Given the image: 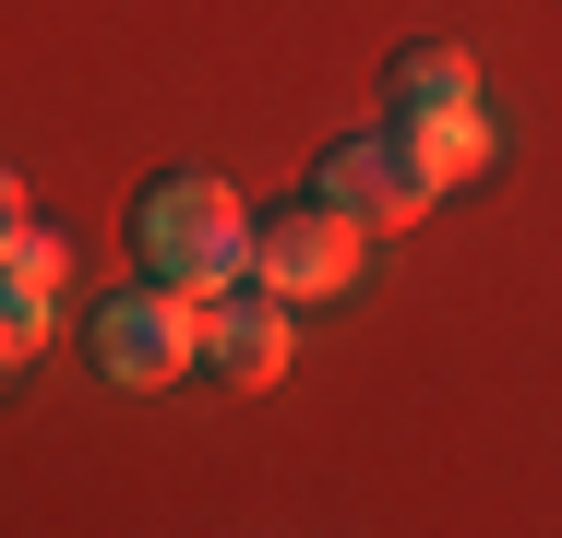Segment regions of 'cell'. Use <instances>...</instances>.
<instances>
[{"mask_svg": "<svg viewBox=\"0 0 562 538\" xmlns=\"http://www.w3.org/2000/svg\"><path fill=\"white\" fill-rule=\"evenodd\" d=\"M312 192H324V204H347L359 227H419V215L443 204V192H431V180H419V168L395 156V132H383V120H371V132H336V144H324Z\"/></svg>", "mask_w": 562, "mask_h": 538, "instance_id": "5b68a950", "label": "cell"}, {"mask_svg": "<svg viewBox=\"0 0 562 538\" xmlns=\"http://www.w3.org/2000/svg\"><path fill=\"white\" fill-rule=\"evenodd\" d=\"M48 300H12V288H0V383H12V371H24V359H36V347H48Z\"/></svg>", "mask_w": 562, "mask_h": 538, "instance_id": "ba28073f", "label": "cell"}, {"mask_svg": "<svg viewBox=\"0 0 562 538\" xmlns=\"http://www.w3.org/2000/svg\"><path fill=\"white\" fill-rule=\"evenodd\" d=\"M85 359L109 371L120 395H156V383L204 371V300L168 288V276H132L109 300H85Z\"/></svg>", "mask_w": 562, "mask_h": 538, "instance_id": "3957f363", "label": "cell"}, {"mask_svg": "<svg viewBox=\"0 0 562 538\" xmlns=\"http://www.w3.org/2000/svg\"><path fill=\"white\" fill-rule=\"evenodd\" d=\"M383 132H395V156L454 192V180H479L491 168V108H479V60L443 48V36H419V48H395L383 60Z\"/></svg>", "mask_w": 562, "mask_h": 538, "instance_id": "7a4b0ae2", "label": "cell"}, {"mask_svg": "<svg viewBox=\"0 0 562 538\" xmlns=\"http://www.w3.org/2000/svg\"><path fill=\"white\" fill-rule=\"evenodd\" d=\"M60 264H72V239H60V227H36V215L0 239V288H12V300H60Z\"/></svg>", "mask_w": 562, "mask_h": 538, "instance_id": "52a82bcc", "label": "cell"}, {"mask_svg": "<svg viewBox=\"0 0 562 538\" xmlns=\"http://www.w3.org/2000/svg\"><path fill=\"white\" fill-rule=\"evenodd\" d=\"M132 264L168 276V288H192V300H216V288L251 276V204L227 192L216 168H156L132 192Z\"/></svg>", "mask_w": 562, "mask_h": 538, "instance_id": "6da1fadb", "label": "cell"}, {"mask_svg": "<svg viewBox=\"0 0 562 538\" xmlns=\"http://www.w3.org/2000/svg\"><path fill=\"white\" fill-rule=\"evenodd\" d=\"M288 347H300V335H288V300H276V288H251V276H239V288L204 300V371H216V383L263 395V383L288 371Z\"/></svg>", "mask_w": 562, "mask_h": 538, "instance_id": "8992f818", "label": "cell"}, {"mask_svg": "<svg viewBox=\"0 0 562 538\" xmlns=\"http://www.w3.org/2000/svg\"><path fill=\"white\" fill-rule=\"evenodd\" d=\"M12 227H24V180L0 168V239H12Z\"/></svg>", "mask_w": 562, "mask_h": 538, "instance_id": "9c48e42d", "label": "cell"}, {"mask_svg": "<svg viewBox=\"0 0 562 538\" xmlns=\"http://www.w3.org/2000/svg\"><path fill=\"white\" fill-rule=\"evenodd\" d=\"M359 264H371V227L324 192L251 215V288H276V300H336V288H359Z\"/></svg>", "mask_w": 562, "mask_h": 538, "instance_id": "277c9868", "label": "cell"}]
</instances>
